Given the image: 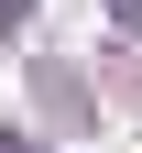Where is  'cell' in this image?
I'll return each instance as SVG.
<instances>
[{"label": "cell", "instance_id": "3", "mask_svg": "<svg viewBox=\"0 0 142 153\" xmlns=\"http://www.w3.org/2000/svg\"><path fill=\"white\" fill-rule=\"evenodd\" d=\"M0 153H22V142H11V131H0Z\"/></svg>", "mask_w": 142, "mask_h": 153}, {"label": "cell", "instance_id": "2", "mask_svg": "<svg viewBox=\"0 0 142 153\" xmlns=\"http://www.w3.org/2000/svg\"><path fill=\"white\" fill-rule=\"evenodd\" d=\"M109 11H120V22H142V0H109Z\"/></svg>", "mask_w": 142, "mask_h": 153}, {"label": "cell", "instance_id": "1", "mask_svg": "<svg viewBox=\"0 0 142 153\" xmlns=\"http://www.w3.org/2000/svg\"><path fill=\"white\" fill-rule=\"evenodd\" d=\"M11 22H33V0H0V33H11Z\"/></svg>", "mask_w": 142, "mask_h": 153}]
</instances>
